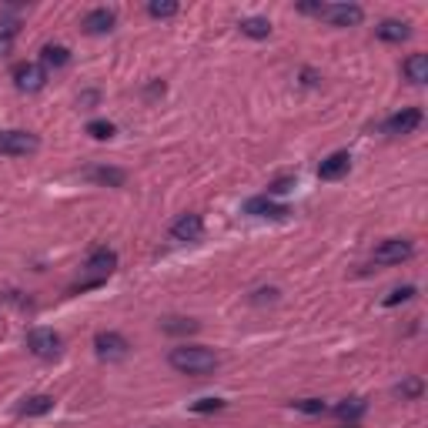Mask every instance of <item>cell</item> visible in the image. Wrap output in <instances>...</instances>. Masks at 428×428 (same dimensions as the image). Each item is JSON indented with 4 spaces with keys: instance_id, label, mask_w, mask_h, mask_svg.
<instances>
[{
    "instance_id": "d4e9b609",
    "label": "cell",
    "mask_w": 428,
    "mask_h": 428,
    "mask_svg": "<svg viewBox=\"0 0 428 428\" xmlns=\"http://www.w3.org/2000/svg\"><path fill=\"white\" fill-rule=\"evenodd\" d=\"M415 294H418V291H415V285H401V288H395V291H388V294H385L382 305H385V308L405 305V301H412Z\"/></svg>"
},
{
    "instance_id": "cb8c5ba5",
    "label": "cell",
    "mask_w": 428,
    "mask_h": 428,
    "mask_svg": "<svg viewBox=\"0 0 428 428\" xmlns=\"http://www.w3.org/2000/svg\"><path fill=\"white\" fill-rule=\"evenodd\" d=\"M178 10H181L178 0H151V3H148V14H151L154 20H168V17H174Z\"/></svg>"
},
{
    "instance_id": "603a6c76",
    "label": "cell",
    "mask_w": 428,
    "mask_h": 428,
    "mask_svg": "<svg viewBox=\"0 0 428 428\" xmlns=\"http://www.w3.org/2000/svg\"><path fill=\"white\" fill-rule=\"evenodd\" d=\"M201 324L191 318H164L161 321V331H168V335H191V331H198Z\"/></svg>"
},
{
    "instance_id": "9c48e42d",
    "label": "cell",
    "mask_w": 428,
    "mask_h": 428,
    "mask_svg": "<svg viewBox=\"0 0 428 428\" xmlns=\"http://www.w3.org/2000/svg\"><path fill=\"white\" fill-rule=\"evenodd\" d=\"M348 171H352V154H348V151H335V154H328V157L318 164V178H321V181H338V178H345Z\"/></svg>"
},
{
    "instance_id": "44dd1931",
    "label": "cell",
    "mask_w": 428,
    "mask_h": 428,
    "mask_svg": "<svg viewBox=\"0 0 428 428\" xmlns=\"http://www.w3.org/2000/svg\"><path fill=\"white\" fill-rule=\"evenodd\" d=\"M17 31H20V20H14V17H3V20H0V57H7V54L14 50Z\"/></svg>"
},
{
    "instance_id": "4fadbf2b",
    "label": "cell",
    "mask_w": 428,
    "mask_h": 428,
    "mask_svg": "<svg viewBox=\"0 0 428 428\" xmlns=\"http://www.w3.org/2000/svg\"><path fill=\"white\" fill-rule=\"evenodd\" d=\"M375 34H378V41H385V44H401V41L412 37V24H405V20H382L375 27Z\"/></svg>"
},
{
    "instance_id": "4316f807",
    "label": "cell",
    "mask_w": 428,
    "mask_h": 428,
    "mask_svg": "<svg viewBox=\"0 0 428 428\" xmlns=\"http://www.w3.org/2000/svg\"><path fill=\"white\" fill-rule=\"evenodd\" d=\"M228 401L224 398H201V401H191V412L194 415H211V412H221Z\"/></svg>"
},
{
    "instance_id": "5b68a950",
    "label": "cell",
    "mask_w": 428,
    "mask_h": 428,
    "mask_svg": "<svg viewBox=\"0 0 428 428\" xmlns=\"http://www.w3.org/2000/svg\"><path fill=\"white\" fill-rule=\"evenodd\" d=\"M10 77H14V87H17V91L37 94V91H41V87L47 84V67H44V64L24 61V64H14Z\"/></svg>"
},
{
    "instance_id": "484cf974",
    "label": "cell",
    "mask_w": 428,
    "mask_h": 428,
    "mask_svg": "<svg viewBox=\"0 0 428 428\" xmlns=\"http://www.w3.org/2000/svg\"><path fill=\"white\" fill-rule=\"evenodd\" d=\"M291 408H298V412H305V415H324L328 412V405H324L321 398H298V401H291Z\"/></svg>"
},
{
    "instance_id": "5bb4252c",
    "label": "cell",
    "mask_w": 428,
    "mask_h": 428,
    "mask_svg": "<svg viewBox=\"0 0 428 428\" xmlns=\"http://www.w3.org/2000/svg\"><path fill=\"white\" fill-rule=\"evenodd\" d=\"M47 412H54V398L50 395H31L17 405V415H24V418H41Z\"/></svg>"
},
{
    "instance_id": "8fae6325",
    "label": "cell",
    "mask_w": 428,
    "mask_h": 428,
    "mask_svg": "<svg viewBox=\"0 0 428 428\" xmlns=\"http://www.w3.org/2000/svg\"><path fill=\"white\" fill-rule=\"evenodd\" d=\"M114 20H117V17H114V10H110V7H94V10H87V14H84V24H80V27L97 37V34L114 31Z\"/></svg>"
},
{
    "instance_id": "ac0fdd59",
    "label": "cell",
    "mask_w": 428,
    "mask_h": 428,
    "mask_svg": "<svg viewBox=\"0 0 428 428\" xmlns=\"http://www.w3.org/2000/svg\"><path fill=\"white\" fill-rule=\"evenodd\" d=\"M238 27H241V34L251 37V41H268V37H271V20H268V17H245Z\"/></svg>"
},
{
    "instance_id": "8992f818",
    "label": "cell",
    "mask_w": 428,
    "mask_h": 428,
    "mask_svg": "<svg viewBox=\"0 0 428 428\" xmlns=\"http://www.w3.org/2000/svg\"><path fill=\"white\" fill-rule=\"evenodd\" d=\"M94 352H97V358H104V362H121L131 352V341L121 331H97L94 335Z\"/></svg>"
},
{
    "instance_id": "30bf717a",
    "label": "cell",
    "mask_w": 428,
    "mask_h": 428,
    "mask_svg": "<svg viewBox=\"0 0 428 428\" xmlns=\"http://www.w3.org/2000/svg\"><path fill=\"white\" fill-rule=\"evenodd\" d=\"M201 234H204L201 214H181V217L171 224V238H174V241H198Z\"/></svg>"
},
{
    "instance_id": "d6986e66",
    "label": "cell",
    "mask_w": 428,
    "mask_h": 428,
    "mask_svg": "<svg viewBox=\"0 0 428 428\" xmlns=\"http://www.w3.org/2000/svg\"><path fill=\"white\" fill-rule=\"evenodd\" d=\"M365 412H368L365 398H345L341 405H335V418H338V422H358Z\"/></svg>"
},
{
    "instance_id": "e0dca14e",
    "label": "cell",
    "mask_w": 428,
    "mask_h": 428,
    "mask_svg": "<svg viewBox=\"0 0 428 428\" xmlns=\"http://www.w3.org/2000/svg\"><path fill=\"white\" fill-rule=\"evenodd\" d=\"M87 178H91L94 184H104V187H124V181H127V171L101 164V168H91V171H87Z\"/></svg>"
},
{
    "instance_id": "6da1fadb",
    "label": "cell",
    "mask_w": 428,
    "mask_h": 428,
    "mask_svg": "<svg viewBox=\"0 0 428 428\" xmlns=\"http://www.w3.org/2000/svg\"><path fill=\"white\" fill-rule=\"evenodd\" d=\"M168 365L174 368V371H181V375L204 378V375L217 371L221 358H217L211 348H204V345H178V348L168 352Z\"/></svg>"
},
{
    "instance_id": "7a4b0ae2",
    "label": "cell",
    "mask_w": 428,
    "mask_h": 428,
    "mask_svg": "<svg viewBox=\"0 0 428 428\" xmlns=\"http://www.w3.org/2000/svg\"><path fill=\"white\" fill-rule=\"evenodd\" d=\"M298 10L318 17L331 27H358L365 20V10L358 3H298Z\"/></svg>"
},
{
    "instance_id": "ba28073f",
    "label": "cell",
    "mask_w": 428,
    "mask_h": 428,
    "mask_svg": "<svg viewBox=\"0 0 428 428\" xmlns=\"http://www.w3.org/2000/svg\"><path fill=\"white\" fill-rule=\"evenodd\" d=\"M418 124H422V110H418V107H405V110L392 114V117L382 124V131L392 134V138H398V134H412Z\"/></svg>"
},
{
    "instance_id": "f546056e",
    "label": "cell",
    "mask_w": 428,
    "mask_h": 428,
    "mask_svg": "<svg viewBox=\"0 0 428 428\" xmlns=\"http://www.w3.org/2000/svg\"><path fill=\"white\" fill-rule=\"evenodd\" d=\"M255 305H261V301H278V288H261L255 291V298H251Z\"/></svg>"
},
{
    "instance_id": "83f0119b",
    "label": "cell",
    "mask_w": 428,
    "mask_h": 428,
    "mask_svg": "<svg viewBox=\"0 0 428 428\" xmlns=\"http://www.w3.org/2000/svg\"><path fill=\"white\" fill-rule=\"evenodd\" d=\"M87 134H91L94 141H110V138H114V124H110V121H101V117H97V121L87 124Z\"/></svg>"
},
{
    "instance_id": "4dcf8cb0",
    "label": "cell",
    "mask_w": 428,
    "mask_h": 428,
    "mask_svg": "<svg viewBox=\"0 0 428 428\" xmlns=\"http://www.w3.org/2000/svg\"><path fill=\"white\" fill-rule=\"evenodd\" d=\"M301 84H305V87H315V84H318V74H315V71H301Z\"/></svg>"
},
{
    "instance_id": "f1b7e54d",
    "label": "cell",
    "mask_w": 428,
    "mask_h": 428,
    "mask_svg": "<svg viewBox=\"0 0 428 428\" xmlns=\"http://www.w3.org/2000/svg\"><path fill=\"white\" fill-rule=\"evenodd\" d=\"M291 187H294V178H278V181L268 184V198H275V194H288Z\"/></svg>"
},
{
    "instance_id": "2e32d148",
    "label": "cell",
    "mask_w": 428,
    "mask_h": 428,
    "mask_svg": "<svg viewBox=\"0 0 428 428\" xmlns=\"http://www.w3.org/2000/svg\"><path fill=\"white\" fill-rule=\"evenodd\" d=\"M87 268L97 271V275H110V271L117 268V251H110V248H94L91 258H87Z\"/></svg>"
},
{
    "instance_id": "7402d4cb",
    "label": "cell",
    "mask_w": 428,
    "mask_h": 428,
    "mask_svg": "<svg viewBox=\"0 0 428 428\" xmlns=\"http://www.w3.org/2000/svg\"><path fill=\"white\" fill-rule=\"evenodd\" d=\"M422 392H425V382H422L418 375H412V378H405L401 385H395V395L401 398V401H415V398H422Z\"/></svg>"
},
{
    "instance_id": "52a82bcc",
    "label": "cell",
    "mask_w": 428,
    "mask_h": 428,
    "mask_svg": "<svg viewBox=\"0 0 428 428\" xmlns=\"http://www.w3.org/2000/svg\"><path fill=\"white\" fill-rule=\"evenodd\" d=\"M412 241H405V238H388L382 245L375 248V264H401V261L412 258Z\"/></svg>"
},
{
    "instance_id": "9a60e30c",
    "label": "cell",
    "mask_w": 428,
    "mask_h": 428,
    "mask_svg": "<svg viewBox=\"0 0 428 428\" xmlns=\"http://www.w3.org/2000/svg\"><path fill=\"white\" fill-rule=\"evenodd\" d=\"M401 74H405V80H412V84H425L428 80V57L425 54H408L405 64H401Z\"/></svg>"
},
{
    "instance_id": "277c9868",
    "label": "cell",
    "mask_w": 428,
    "mask_h": 428,
    "mask_svg": "<svg viewBox=\"0 0 428 428\" xmlns=\"http://www.w3.org/2000/svg\"><path fill=\"white\" fill-rule=\"evenodd\" d=\"M41 151V138L31 131H0V154L3 157H31Z\"/></svg>"
},
{
    "instance_id": "7c38bea8",
    "label": "cell",
    "mask_w": 428,
    "mask_h": 428,
    "mask_svg": "<svg viewBox=\"0 0 428 428\" xmlns=\"http://www.w3.org/2000/svg\"><path fill=\"white\" fill-rule=\"evenodd\" d=\"M245 214H251V217H285L288 208L275 204V198H268V194H258V198L245 201Z\"/></svg>"
},
{
    "instance_id": "3957f363",
    "label": "cell",
    "mask_w": 428,
    "mask_h": 428,
    "mask_svg": "<svg viewBox=\"0 0 428 428\" xmlns=\"http://www.w3.org/2000/svg\"><path fill=\"white\" fill-rule=\"evenodd\" d=\"M24 341H27V352L41 362H57L64 352V338L54 328H31Z\"/></svg>"
},
{
    "instance_id": "ffe728a7",
    "label": "cell",
    "mask_w": 428,
    "mask_h": 428,
    "mask_svg": "<svg viewBox=\"0 0 428 428\" xmlns=\"http://www.w3.org/2000/svg\"><path fill=\"white\" fill-rule=\"evenodd\" d=\"M41 64H44V67H54V71H57V67H67V64H71V50L64 44H44Z\"/></svg>"
}]
</instances>
